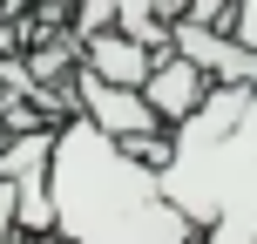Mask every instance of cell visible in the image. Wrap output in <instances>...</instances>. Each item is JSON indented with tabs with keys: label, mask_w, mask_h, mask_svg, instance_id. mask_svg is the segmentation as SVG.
<instances>
[{
	"label": "cell",
	"mask_w": 257,
	"mask_h": 244,
	"mask_svg": "<svg viewBox=\"0 0 257 244\" xmlns=\"http://www.w3.org/2000/svg\"><path fill=\"white\" fill-rule=\"evenodd\" d=\"M75 116H88L95 129H108L115 142H128L136 156H163V142H169V122L156 116V102L142 89H122V82H102V75H88V68H75Z\"/></svg>",
	"instance_id": "cell-3"
},
{
	"label": "cell",
	"mask_w": 257,
	"mask_h": 244,
	"mask_svg": "<svg viewBox=\"0 0 257 244\" xmlns=\"http://www.w3.org/2000/svg\"><path fill=\"white\" fill-rule=\"evenodd\" d=\"M210 89H217V75H210V68L196 61V54H183L176 41H169L163 54H156V75L142 82V95L156 102V116H163L169 129H176L183 116H196V109L210 102Z\"/></svg>",
	"instance_id": "cell-4"
},
{
	"label": "cell",
	"mask_w": 257,
	"mask_h": 244,
	"mask_svg": "<svg viewBox=\"0 0 257 244\" xmlns=\"http://www.w3.org/2000/svg\"><path fill=\"white\" fill-rule=\"evenodd\" d=\"M156 41H142V34H128V27H88L81 34V68L88 75H102V82H122V89H142V82L156 75Z\"/></svg>",
	"instance_id": "cell-5"
},
{
	"label": "cell",
	"mask_w": 257,
	"mask_h": 244,
	"mask_svg": "<svg viewBox=\"0 0 257 244\" xmlns=\"http://www.w3.org/2000/svg\"><path fill=\"white\" fill-rule=\"evenodd\" d=\"M48 204L54 244H203V231L169 204L163 170L88 116L54 122Z\"/></svg>",
	"instance_id": "cell-1"
},
{
	"label": "cell",
	"mask_w": 257,
	"mask_h": 244,
	"mask_svg": "<svg viewBox=\"0 0 257 244\" xmlns=\"http://www.w3.org/2000/svg\"><path fill=\"white\" fill-rule=\"evenodd\" d=\"M169 41H176L183 54H196V61H203L217 82H237V89H250V95H257V48H250V41H237L230 27L169 21Z\"/></svg>",
	"instance_id": "cell-6"
},
{
	"label": "cell",
	"mask_w": 257,
	"mask_h": 244,
	"mask_svg": "<svg viewBox=\"0 0 257 244\" xmlns=\"http://www.w3.org/2000/svg\"><path fill=\"white\" fill-rule=\"evenodd\" d=\"M7 102H14V89H7V82H0V116H7Z\"/></svg>",
	"instance_id": "cell-7"
},
{
	"label": "cell",
	"mask_w": 257,
	"mask_h": 244,
	"mask_svg": "<svg viewBox=\"0 0 257 244\" xmlns=\"http://www.w3.org/2000/svg\"><path fill=\"white\" fill-rule=\"evenodd\" d=\"M163 190L203 244H257V95L237 82H217L196 116L169 129Z\"/></svg>",
	"instance_id": "cell-2"
}]
</instances>
